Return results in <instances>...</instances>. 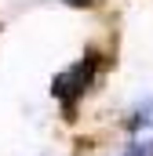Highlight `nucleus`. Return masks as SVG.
I'll return each instance as SVG.
<instances>
[{
  "label": "nucleus",
  "instance_id": "obj_4",
  "mask_svg": "<svg viewBox=\"0 0 153 156\" xmlns=\"http://www.w3.org/2000/svg\"><path fill=\"white\" fill-rule=\"evenodd\" d=\"M62 4H69V7H91V4H99V0H62Z\"/></svg>",
  "mask_w": 153,
  "mask_h": 156
},
{
  "label": "nucleus",
  "instance_id": "obj_3",
  "mask_svg": "<svg viewBox=\"0 0 153 156\" xmlns=\"http://www.w3.org/2000/svg\"><path fill=\"white\" fill-rule=\"evenodd\" d=\"M124 156H153V138H150V142H135V145H128Z\"/></svg>",
  "mask_w": 153,
  "mask_h": 156
},
{
  "label": "nucleus",
  "instance_id": "obj_2",
  "mask_svg": "<svg viewBox=\"0 0 153 156\" xmlns=\"http://www.w3.org/2000/svg\"><path fill=\"white\" fill-rule=\"evenodd\" d=\"M131 131H146L153 127V98H142V102H135L131 109H128V120H124Z\"/></svg>",
  "mask_w": 153,
  "mask_h": 156
},
{
  "label": "nucleus",
  "instance_id": "obj_1",
  "mask_svg": "<svg viewBox=\"0 0 153 156\" xmlns=\"http://www.w3.org/2000/svg\"><path fill=\"white\" fill-rule=\"evenodd\" d=\"M99 73V55H84V58H76L69 69H62L55 83H51V94L58 98V105H62V113L69 116L76 109V102L88 94V87H91V80Z\"/></svg>",
  "mask_w": 153,
  "mask_h": 156
}]
</instances>
